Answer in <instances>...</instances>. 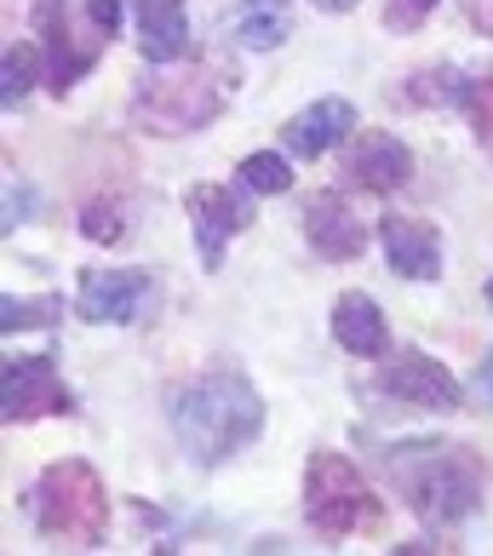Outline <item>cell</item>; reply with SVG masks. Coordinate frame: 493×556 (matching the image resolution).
<instances>
[{"label":"cell","mask_w":493,"mask_h":556,"mask_svg":"<svg viewBox=\"0 0 493 556\" xmlns=\"http://www.w3.org/2000/svg\"><path fill=\"white\" fill-rule=\"evenodd\" d=\"M437 12V0H384V29H396V35H414L425 17Z\"/></svg>","instance_id":"cell-24"},{"label":"cell","mask_w":493,"mask_h":556,"mask_svg":"<svg viewBox=\"0 0 493 556\" xmlns=\"http://www.w3.org/2000/svg\"><path fill=\"white\" fill-rule=\"evenodd\" d=\"M379 459L390 488L402 493L425 528H459L482 510L488 465L459 442H390Z\"/></svg>","instance_id":"cell-1"},{"label":"cell","mask_w":493,"mask_h":556,"mask_svg":"<svg viewBox=\"0 0 493 556\" xmlns=\"http://www.w3.org/2000/svg\"><path fill=\"white\" fill-rule=\"evenodd\" d=\"M482 299H488V304H493V276H488V287H482Z\"/></svg>","instance_id":"cell-30"},{"label":"cell","mask_w":493,"mask_h":556,"mask_svg":"<svg viewBox=\"0 0 493 556\" xmlns=\"http://www.w3.org/2000/svg\"><path fill=\"white\" fill-rule=\"evenodd\" d=\"M459 7H465V17H470L482 35H493V0H459Z\"/></svg>","instance_id":"cell-27"},{"label":"cell","mask_w":493,"mask_h":556,"mask_svg":"<svg viewBox=\"0 0 493 556\" xmlns=\"http://www.w3.org/2000/svg\"><path fill=\"white\" fill-rule=\"evenodd\" d=\"M184 213L195 224V253L207 270H218L230 241L253 224V190L246 184H190L184 190Z\"/></svg>","instance_id":"cell-7"},{"label":"cell","mask_w":493,"mask_h":556,"mask_svg":"<svg viewBox=\"0 0 493 556\" xmlns=\"http://www.w3.org/2000/svg\"><path fill=\"white\" fill-rule=\"evenodd\" d=\"M121 12H127L121 0H87V24H92L98 35H104V40H115V35H121Z\"/></svg>","instance_id":"cell-25"},{"label":"cell","mask_w":493,"mask_h":556,"mask_svg":"<svg viewBox=\"0 0 493 556\" xmlns=\"http://www.w3.org/2000/svg\"><path fill=\"white\" fill-rule=\"evenodd\" d=\"M173 430H178V447L190 453L201 470H213V465L230 459V453H241L246 442H258L264 396L253 390V379L236 374V367H218V374H201L173 402Z\"/></svg>","instance_id":"cell-2"},{"label":"cell","mask_w":493,"mask_h":556,"mask_svg":"<svg viewBox=\"0 0 493 556\" xmlns=\"http://www.w3.org/2000/svg\"><path fill=\"white\" fill-rule=\"evenodd\" d=\"M465 80H470V75H459V70H419V75L402 80V104H414V110L465 104Z\"/></svg>","instance_id":"cell-19"},{"label":"cell","mask_w":493,"mask_h":556,"mask_svg":"<svg viewBox=\"0 0 493 556\" xmlns=\"http://www.w3.org/2000/svg\"><path fill=\"white\" fill-rule=\"evenodd\" d=\"M47 414H75V390L58 374V356H7V367H0V419L35 425Z\"/></svg>","instance_id":"cell-6"},{"label":"cell","mask_w":493,"mask_h":556,"mask_svg":"<svg viewBox=\"0 0 493 556\" xmlns=\"http://www.w3.org/2000/svg\"><path fill=\"white\" fill-rule=\"evenodd\" d=\"M304 517L327 540H356V533H379L384 528V500L367 477L344 459V453H311L304 465Z\"/></svg>","instance_id":"cell-5"},{"label":"cell","mask_w":493,"mask_h":556,"mask_svg":"<svg viewBox=\"0 0 493 556\" xmlns=\"http://www.w3.org/2000/svg\"><path fill=\"white\" fill-rule=\"evenodd\" d=\"M64 311H69L64 293H40V299H17V293H7V299H0V333H24V327H52Z\"/></svg>","instance_id":"cell-21"},{"label":"cell","mask_w":493,"mask_h":556,"mask_svg":"<svg viewBox=\"0 0 493 556\" xmlns=\"http://www.w3.org/2000/svg\"><path fill=\"white\" fill-rule=\"evenodd\" d=\"M287 35H293V7L287 0H246L236 12V40L253 52H276Z\"/></svg>","instance_id":"cell-17"},{"label":"cell","mask_w":493,"mask_h":556,"mask_svg":"<svg viewBox=\"0 0 493 556\" xmlns=\"http://www.w3.org/2000/svg\"><path fill=\"white\" fill-rule=\"evenodd\" d=\"M155 299L161 281L150 270H87L75 293V316L92 327H132L138 316H150Z\"/></svg>","instance_id":"cell-9"},{"label":"cell","mask_w":493,"mask_h":556,"mask_svg":"<svg viewBox=\"0 0 493 556\" xmlns=\"http://www.w3.org/2000/svg\"><path fill=\"white\" fill-rule=\"evenodd\" d=\"M459 110L470 115V132H477V143L493 155V64L465 80V104H459Z\"/></svg>","instance_id":"cell-23"},{"label":"cell","mask_w":493,"mask_h":556,"mask_svg":"<svg viewBox=\"0 0 493 556\" xmlns=\"http://www.w3.org/2000/svg\"><path fill=\"white\" fill-rule=\"evenodd\" d=\"M477 396H482V402L493 407V350H488V362L477 367Z\"/></svg>","instance_id":"cell-28"},{"label":"cell","mask_w":493,"mask_h":556,"mask_svg":"<svg viewBox=\"0 0 493 556\" xmlns=\"http://www.w3.org/2000/svg\"><path fill=\"white\" fill-rule=\"evenodd\" d=\"M80 236H87L92 247H115L127 241V201H115L110 190L80 201Z\"/></svg>","instance_id":"cell-20"},{"label":"cell","mask_w":493,"mask_h":556,"mask_svg":"<svg viewBox=\"0 0 493 556\" xmlns=\"http://www.w3.org/2000/svg\"><path fill=\"white\" fill-rule=\"evenodd\" d=\"M236 178L253 195H287V190H293V161L276 155V150H258V155H246L236 167Z\"/></svg>","instance_id":"cell-22"},{"label":"cell","mask_w":493,"mask_h":556,"mask_svg":"<svg viewBox=\"0 0 493 556\" xmlns=\"http://www.w3.org/2000/svg\"><path fill=\"white\" fill-rule=\"evenodd\" d=\"M138 7V47L150 64H173V58L190 52V12L184 0H132Z\"/></svg>","instance_id":"cell-16"},{"label":"cell","mask_w":493,"mask_h":556,"mask_svg":"<svg viewBox=\"0 0 493 556\" xmlns=\"http://www.w3.org/2000/svg\"><path fill=\"white\" fill-rule=\"evenodd\" d=\"M230 70L213 58H173V64H150V75L132 87V127L150 138H190L213 127L230 104Z\"/></svg>","instance_id":"cell-3"},{"label":"cell","mask_w":493,"mask_h":556,"mask_svg":"<svg viewBox=\"0 0 493 556\" xmlns=\"http://www.w3.org/2000/svg\"><path fill=\"white\" fill-rule=\"evenodd\" d=\"M351 132H356V104H351V98H316L311 110L293 115V121L281 127V143H287L299 161H316V155H327V150H339Z\"/></svg>","instance_id":"cell-13"},{"label":"cell","mask_w":493,"mask_h":556,"mask_svg":"<svg viewBox=\"0 0 493 556\" xmlns=\"http://www.w3.org/2000/svg\"><path fill=\"white\" fill-rule=\"evenodd\" d=\"M29 500V522L40 540L69 545V551H98L110 533V488L87 459H58L35 477Z\"/></svg>","instance_id":"cell-4"},{"label":"cell","mask_w":493,"mask_h":556,"mask_svg":"<svg viewBox=\"0 0 493 556\" xmlns=\"http://www.w3.org/2000/svg\"><path fill=\"white\" fill-rule=\"evenodd\" d=\"M344 167H351V178L367 195H396L402 184L414 178V150H407L396 132H356Z\"/></svg>","instance_id":"cell-12"},{"label":"cell","mask_w":493,"mask_h":556,"mask_svg":"<svg viewBox=\"0 0 493 556\" xmlns=\"http://www.w3.org/2000/svg\"><path fill=\"white\" fill-rule=\"evenodd\" d=\"M47 70V52L35 47V40H12L7 58H0V104L17 110L24 98L35 92V75Z\"/></svg>","instance_id":"cell-18"},{"label":"cell","mask_w":493,"mask_h":556,"mask_svg":"<svg viewBox=\"0 0 493 556\" xmlns=\"http://www.w3.org/2000/svg\"><path fill=\"white\" fill-rule=\"evenodd\" d=\"M311 7H316V12H333V17H339V12H351L356 0H311Z\"/></svg>","instance_id":"cell-29"},{"label":"cell","mask_w":493,"mask_h":556,"mask_svg":"<svg viewBox=\"0 0 493 556\" xmlns=\"http://www.w3.org/2000/svg\"><path fill=\"white\" fill-rule=\"evenodd\" d=\"M333 339L344 344V356H362V362H379L390 350V327L384 311L367 293H339L333 304Z\"/></svg>","instance_id":"cell-15"},{"label":"cell","mask_w":493,"mask_h":556,"mask_svg":"<svg viewBox=\"0 0 493 556\" xmlns=\"http://www.w3.org/2000/svg\"><path fill=\"white\" fill-rule=\"evenodd\" d=\"M379 247H384V264L402 281H437L442 276V236H437V224L390 213V218H379Z\"/></svg>","instance_id":"cell-11"},{"label":"cell","mask_w":493,"mask_h":556,"mask_svg":"<svg viewBox=\"0 0 493 556\" xmlns=\"http://www.w3.org/2000/svg\"><path fill=\"white\" fill-rule=\"evenodd\" d=\"M35 35H40V52H47V87L69 98V87L92 70V52H75L64 0H35Z\"/></svg>","instance_id":"cell-14"},{"label":"cell","mask_w":493,"mask_h":556,"mask_svg":"<svg viewBox=\"0 0 493 556\" xmlns=\"http://www.w3.org/2000/svg\"><path fill=\"white\" fill-rule=\"evenodd\" d=\"M29 213H35V195H29L17 178H7V230H17V224H24Z\"/></svg>","instance_id":"cell-26"},{"label":"cell","mask_w":493,"mask_h":556,"mask_svg":"<svg viewBox=\"0 0 493 556\" xmlns=\"http://www.w3.org/2000/svg\"><path fill=\"white\" fill-rule=\"evenodd\" d=\"M304 241H311L327 264H351L367 247V224L356 218L351 201H344V190H316L304 201Z\"/></svg>","instance_id":"cell-10"},{"label":"cell","mask_w":493,"mask_h":556,"mask_svg":"<svg viewBox=\"0 0 493 556\" xmlns=\"http://www.w3.org/2000/svg\"><path fill=\"white\" fill-rule=\"evenodd\" d=\"M379 396L414 407V414H459L465 390L459 379L447 374V367L437 356H425V350H396L384 367H379Z\"/></svg>","instance_id":"cell-8"}]
</instances>
